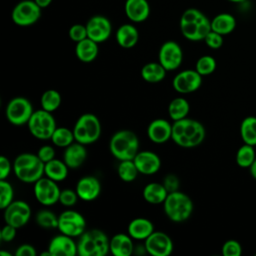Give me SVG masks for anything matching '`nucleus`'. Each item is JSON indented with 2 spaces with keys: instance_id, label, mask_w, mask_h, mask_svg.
<instances>
[{
  "instance_id": "obj_38",
  "label": "nucleus",
  "mask_w": 256,
  "mask_h": 256,
  "mask_svg": "<svg viewBox=\"0 0 256 256\" xmlns=\"http://www.w3.org/2000/svg\"><path fill=\"white\" fill-rule=\"evenodd\" d=\"M36 223L45 229H54L58 227V216L49 210H41L35 217Z\"/></svg>"
},
{
  "instance_id": "obj_34",
  "label": "nucleus",
  "mask_w": 256,
  "mask_h": 256,
  "mask_svg": "<svg viewBox=\"0 0 256 256\" xmlns=\"http://www.w3.org/2000/svg\"><path fill=\"white\" fill-rule=\"evenodd\" d=\"M256 158L254 146L249 144H243L236 152V163L241 168H248L252 165Z\"/></svg>"
},
{
  "instance_id": "obj_5",
  "label": "nucleus",
  "mask_w": 256,
  "mask_h": 256,
  "mask_svg": "<svg viewBox=\"0 0 256 256\" xmlns=\"http://www.w3.org/2000/svg\"><path fill=\"white\" fill-rule=\"evenodd\" d=\"M80 256H104L110 251V240L99 229L86 230L77 243Z\"/></svg>"
},
{
  "instance_id": "obj_37",
  "label": "nucleus",
  "mask_w": 256,
  "mask_h": 256,
  "mask_svg": "<svg viewBox=\"0 0 256 256\" xmlns=\"http://www.w3.org/2000/svg\"><path fill=\"white\" fill-rule=\"evenodd\" d=\"M117 173L122 181L132 182L137 178L139 171L135 165L134 160H123L120 161L117 167Z\"/></svg>"
},
{
  "instance_id": "obj_36",
  "label": "nucleus",
  "mask_w": 256,
  "mask_h": 256,
  "mask_svg": "<svg viewBox=\"0 0 256 256\" xmlns=\"http://www.w3.org/2000/svg\"><path fill=\"white\" fill-rule=\"evenodd\" d=\"M61 101H62V98H61L60 93L54 89L46 90L42 94L41 99H40L42 109H44L48 112H51V113L59 108Z\"/></svg>"
},
{
  "instance_id": "obj_6",
  "label": "nucleus",
  "mask_w": 256,
  "mask_h": 256,
  "mask_svg": "<svg viewBox=\"0 0 256 256\" xmlns=\"http://www.w3.org/2000/svg\"><path fill=\"white\" fill-rule=\"evenodd\" d=\"M163 209L166 216L173 222H183L190 218L194 205L192 199L179 190L171 192L163 202Z\"/></svg>"
},
{
  "instance_id": "obj_3",
  "label": "nucleus",
  "mask_w": 256,
  "mask_h": 256,
  "mask_svg": "<svg viewBox=\"0 0 256 256\" xmlns=\"http://www.w3.org/2000/svg\"><path fill=\"white\" fill-rule=\"evenodd\" d=\"M45 163L37 154H19L13 163V171L16 177L25 183H35L45 175Z\"/></svg>"
},
{
  "instance_id": "obj_52",
  "label": "nucleus",
  "mask_w": 256,
  "mask_h": 256,
  "mask_svg": "<svg viewBox=\"0 0 256 256\" xmlns=\"http://www.w3.org/2000/svg\"><path fill=\"white\" fill-rule=\"evenodd\" d=\"M0 255L1 256H11V254L9 252H5V251H1Z\"/></svg>"
},
{
  "instance_id": "obj_26",
  "label": "nucleus",
  "mask_w": 256,
  "mask_h": 256,
  "mask_svg": "<svg viewBox=\"0 0 256 256\" xmlns=\"http://www.w3.org/2000/svg\"><path fill=\"white\" fill-rule=\"evenodd\" d=\"M133 250L134 245L129 234L118 233L110 239V252L114 256H130Z\"/></svg>"
},
{
  "instance_id": "obj_49",
  "label": "nucleus",
  "mask_w": 256,
  "mask_h": 256,
  "mask_svg": "<svg viewBox=\"0 0 256 256\" xmlns=\"http://www.w3.org/2000/svg\"><path fill=\"white\" fill-rule=\"evenodd\" d=\"M36 254L37 252L35 248L30 244L20 245L15 252L16 256H36Z\"/></svg>"
},
{
  "instance_id": "obj_27",
  "label": "nucleus",
  "mask_w": 256,
  "mask_h": 256,
  "mask_svg": "<svg viewBox=\"0 0 256 256\" xmlns=\"http://www.w3.org/2000/svg\"><path fill=\"white\" fill-rule=\"evenodd\" d=\"M98 52H99L98 43L88 37L76 43V47H75L76 57L84 63H89L94 61L98 56Z\"/></svg>"
},
{
  "instance_id": "obj_7",
  "label": "nucleus",
  "mask_w": 256,
  "mask_h": 256,
  "mask_svg": "<svg viewBox=\"0 0 256 256\" xmlns=\"http://www.w3.org/2000/svg\"><path fill=\"white\" fill-rule=\"evenodd\" d=\"M75 141L88 145L97 141L101 135V123L92 113L82 114L73 127Z\"/></svg>"
},
{
  "instance_id": "obj_15",
  "label": "nucleus",
  "mask_w": 256,
  "mask_h": 256,
  "mask_svg": "<svg viewBox=\"0 0 256 256\" xmlns=\"http://www.w3.org/2000/svg\"><path fill=\"white\" fill-rule=\"evenodd\" d=\"M144 248L152 256H169L173 251V242L165 232L154 231L145 240Z\"/></svg>"
},
{
  "instance_id": "obj_19",
  "label": "nucleus",
  "mask_w": 256,
  "mask_h": 256,
  "mask_svg": "<svg viewBox=\"0 0 256 256\" xmlns=\"http://www.w3.org/2000/svg\"><path fill=\"white\" fill-rule=\"evenodd\" d=\"M139 173L144 175H152L159 171L161 167L160 157L152 151H139L133 159Z\"/></svg>"
},
{
  "instance_id": "obj_42",
  "label": "nucleus",
  "mask_w": 256,
  "mask_h": 256,
  "mask_svg": "<svg viewBox=\"0 0 256 256\" xmlns=\"http://www.w3.org/2000/svg\"><path fill=\"white\" fill-rule=\"evenodd\" d=\"M68 35H69V38L76 43L86 39L88 37L86 25H82V24L72 25L68 31Z\"/></svg>"
},
{
  "instance_id": "obj_1",
  "label": "nucleus",
  "mask_w": 256,
  "mask_h": 256,
  "mask_svg": "<svg viewBox=\"0 0 256 256\" xmlns=\"http://www.w3.org/2000/svg\"><path fill=\"white\" fill-rule=\"evenodd\" d=\"M206 131L202 123L195 119L183 118L172 124L171 139L180 147L194 148L205 139Z\"/></svg>"
},
{
  "instance_id": "obj_14",
  "label": "nucleus",
  "mask_w": 256,
  "mask_h": 256,
  "mask_svg": "<svg viewBox=\"0 0 256 256\" xmlns=\"http://www.w3.org/2000/svg\"><path fill=\"white\" fill-rule=\"evenodd\" d=\"M31 217V208L25 201L16 200L4 209V220L6 224L21 228L27 224Z\"/></svg>"
},
{
  "instance_id": "obj_31",
  "label": "nucleus",
  "mask_w": 256,
  "mask_h": 256,
  "mask_svg": "<svg viewBox=\"0 0 256 256\" xmlns=\"http://www.w3.org/2000/svg\"><path fill=\"white\" fill-rule=\"evenodd\" d=\"M68 169L69 167L66 165V163L63 160H59L56 158L45 163V167H44L46 177L56 182H60L66 179L68 175Z\"/></svg>"
},
{
  "instance_id": "obj_39",
  "label": "nucleus",
  "mask_w": 256,
  "mask_h": 256,
  "mask_svg": "<svg viewBox=\"0 0 256 256\" xmlns=\"http://www.w3.org/2000/svg\"><path fill=\"white\" fill-rule=\"evenodd\" d=\"M216 66H217L216 60L212 56L204 55L197 60L195 65V70L201 76H208L215 71Z\"/></svg>"
},
{
  "instance_id": "obj_35",
  "label": "nucleus",
  "mask_w": 256,
  "mask_h": 256,
  "mask_svg": "<svg viewBox=\"0 0 256 256\" xmlns=\"http://www.w3.org/2000/svg\"><path fill=\"white\" fill-rule=\"evenodd\" d=\"M75 140L73 130L67 127H57L52 134L51 141L57 147L66 148Z\"/></svg>"
},
{
  "instance_id": "obj_33",
  "label": "nucleus",
  "mask_w": 256,
  "mask_h": 256,
  "mask_svg": "<svg viewBox=\"0 0 256 256\" xmlns=\"http://www.w3.org/2000/svg\"><path fill=\"white\" fill-rule=\"evenodd\" d=\"M190 110V105L185 98L176 97L168 105V114L173 121L186 118Z\"/></svg>"
},
{
  "instance_id": "obj_9",
  "label": "nucleus",
  "mask_w": 256,
  "mask_h": 256,
  "mask_svg": "<svg viewBox=\"0 0 256 256\" xmlns=\"http://www.w3.org/2000/svg\"><path fill=\"white\" fill-rule=\"evenodd\" d=\"M33 106L31 102L22 96H17L11 99L6 106L7 120L16 126L27 124L33 114Z\"/></svg>"
},
{
  "instance_id": "obj_20",
  "label": "nucleus",
  "mask_w": 256,
  "mask_h": 256,
  "mask_svg": "<svg viewBox=\"0 0 256 256\" xmlns=\"http://www.w3.org/2000/svg\"><path fill=\"white\" fill-rule=\"evenodd\" d=\"M75 190L79 198L83 201H93L99 196L101 192V184L96 177L92 175H86L79 179Z\"/></svg>"
},
{
  "instance_id": "obj_16",
  "label": "nucleus",
  "mask_w": 256,
  "mask_h": 256,
  "mask_svg": "<svg viewBox=\"0 0 256 256\" xmlns=\"http://www.w3.org/2000/svg\"><path fill=\"white\" fill-rule=\"evenodd\" d=\"M202 77L195 69H186L176 74L172 80V86L178 93H191L201 87Z\"/></svg>"
},
{
  "instance_id": "obj_28",
  "label": "nucleus",
  "mask_w": 256,
  "mask_h": 256,
  "mask_svg": "<svg viewBox=\"0 0 256 256\" xmlns=\"http://www.w3.org/2000/svg\"><path fill=\"white\" fill-rule=\"evenodd\" d=\"M236 28V19L230 13H219L211 20V30L221 34L228 35Z\"/></svg>"
},
{
  "instance_id": "obj_30",
  "label": "nucleus",
  "mask_w": 256,
  "mask_h": 256,
  "mask_svg": "<svg viewBox=\"0 0 256 256\" xmlns=\"http://www.w3.org/2000/svg\"><path fill=\"white\" fill-rule=\"evenodd\" d=\"M166 72L160 62H149L142 67L141 77L148 83H158L165 78Z\"/></svg>"
},
{
  "instance_id": "obj_21",
  "label": "nucleus",
  "mask_w": 256,
  "mask_h": 256,
  "mask_svg": "<svg viewBox=\"0 0 256 256\" xmlns=\"http://www.w3.org/2000/svg\"><path fill=\"white\" fill-rule=\"evenodd\" d=\"M147 136L156 144L165 143L171 139L172 124L163 118L155 119L148 125Z\"/></svg>"
},
{
  "instance_id": "obj_46",
  "label": "nucleus",
  "mask_w": 256,
  "mask_h": 256,
  "mask_svg": "<svg viewBox=\"0 0 256 256\" xmlns=\"http://www.w3.org/2000/svg\"><path fill=\"white\" fill-rule=\"evenodd\" d=\"M179 183L180 182H179L178 177L174 174L166 175L163 180V185L169 193L177 191L179 189Z\"/></svg>"
},
{
  "instance_id": "obj_2",
  "label": "nucleus",
  "mask_w": 256,
  "mask_h": 256,
  "mask_svg": "<svg viewBox=\"0 0 256 256\" xmlns=\"http://www.w3.org/2000/svg\"><path fill=\"white\" fill-rule=\"evenodd\" d=\"M180 31L190 41L204 40L211 31V20L196 8L186 9L180 18Z\"/></svg>"
},
{
  "instance_id": "obj_23",
  "label": "nucleus",
  "mask_w": 256,
  "mask_h": 256,
  "mask_svg": "<svg viewBox=\"0 0 256 256\" xmlns=\"http://www.w3.org/2000/svg\"><path fill=\"white\" fill-rule=\"evenodd\" d=\"M87 158V150L84 144L73 142L67 146L63 153V161L70 169H77L85 162Z\"/></svg>"
},
{
  "instance_id": "obj_44",
  "label": "nucleus",
  "mask_w": 256,
  "mask_h": 256,
  "mask_svg": "<svg viewBox=\"0 0 256 256\" xmlns=\"http://www.w3.org/2000/svg\"><path fill=\"white\" fill-rule=\"evenodd\" d=\"M203 41L211 49H219L223 45V35L211 30Z\"/></svg>"
},
{
  "instance_id": "obj_13",
  "label": "nucleus",
  "mask_w": 256,
  "mask_h": 256,
  "mask_svg": "<svg viewBox=\"0 0 256 256\" xmlns=\"http://www.w3.org/2000/svg\"><path fill=\"white\" fill-rule=\"evenodd\" d=\"M158 59L167 71H173L179 68L182 64L183 51L177 42L171 40L166 41L159 49Z\"/></svg>"
},
{
  "instance_id": "obj_8",
  "label": "nucleus",
  "mask_w": 256,
  "mask_h": 256,
  "mask_svg": "<svg viewBox=\"0 0 256 256\" xmlns=\"http://www.w3.org/2000/svg\"><path fill=\"white\" fill-rule=\"evenodd\" d=\"M27 125L32 136L40 140L51 139L53 132L57 128L55 118L51 112L44 109L34 111Z\"/></svg>"
},
{
  "instance_id": "obj_22",
  "label": "nucleus",
  "mask_w": 256,
  "mask_h": 256,
  "mask_svg": "<svg viewBox=\"0 0 256 256\" xmlns=\"http://www.w3.org/2000/svg\"><path fill=\"white\" fill-rule=\"evenodd\" d=\"M124 11L130 21L134 23H141L149 17L150 5L147 0H126Z\"/></svg>"
},
{
  "instance_id": "obj_50",
  "label": "nucleus",
  "mask_w": 256,
  "mask_h": 256,
  "mask_svg": "<svg viewBox=\"0 0 256 256\" xmlns=\"http://www.w3.org/2000/svg\"><path fill=\"white\" fill-rule=\"evenodd\" d=\"M34 1L42 9L48 7L51 4V2H52V0H34Z\"/></svg>"
},
{
  "instance_id": "obj_25",
  "label": "nucleus",
  "mask_w": 256,
  "mask_h": 256,
  "mask_svg": "<svg viewBox=\"0 0 256 256\" xmlns=\"http://www.w3.org/2000/svg\"><path fill=\"white\" fill-rule=\"evenodd\" d=\"M116 42L119 46L125 49L133 48L139 40V32L137 28L132 24L121 25L115 34Z\"/></svg>"
},
{
  "instance_id": "obj_4",
  "label": "nucleus",
  "mask_w": 256,
  "mask_h": 256,
  "mask_svg": "<svg viewBox=\"0 0 256 256\" xmlns=\"http://www.w3.org/2000/svg\"><path fill=\"white\" fill-rule=\"evenodd\" d=\"M110 153L119 161L133 160L139 152L137 135L130 130H119L113 134L109 142Z\"/></svg>"
},
{
  "instance_id": "obj_45",
  "label": "nucleus",
  "mask_w": 256,
  "mask_h": 256,
  "mask_svg": "<svg viewBox=\"0 0 256 256\" xmlns=\"http://www.w3.org/2000/svg\"><path fill=\"white\" fill-rule=\"evenodd\" d=\"M37 155L44 163H47L55 158V149L50 145H43L39 148Z\"/></svg>"
},
{
  "instance_id": "obj_47",
  "label": "nucleus",
  "mask_w": 256,
  "mask_h": 256,
  "mask_svg": "<svg viewBox=\"0 0 256 256\" xmlns=\"http://www.w3.org/2000/svg\"><path fill=\"white\" fill-rule=\"evenodd\" d=\"M13 166L9 159L5 156H0V180H6L11 172Z\"/></svg>"
},
{
  "instance_id": "obj_17",
  "label": "nucleus",
  "mask_w": 256,
  "mask_h": 256,
  "mask_svg": "<svg viewBox=\"0 0 256 256\" xmlns=\"http://www.w3.org/2000/svg\"><path fill=\"white\" fill-rule=\"evenodd\" d=\"M86 28L88 38L98 44L106 41L112 33V24L110 20L102 15H95L91 17L86 23Z\"/></svg>"
},
{
  "instance_id": "obj_10",
  "label": "nucleus",
  "mask_w": 256,
  "mask_h": 256,
  "mask_svg": "<svg viewBox=\"0 0 256 256\" xmlns=\"http://www.w3.org/2000/svg\"><path fill=\"white\" fill-rule=\"evenodd\" d=\"M41 10L34 0H22L12 10V21L22 27L35 24L41 17Z\"/></svg>"
},
{
  "instance_id": "obj_41",
  "label": "nucleus",
  "mask_w": 256,
  "mask_h": 256,
  "mask_svg": "<svg viewBox=\"0 0 256 256\" xmlns=\"http://www.w3.org/2000/svg\"><path fill=\"white\" fill-rule=\"evenodd\" d=\"M222 254L224 256H240L242 254V246L237 240H227L222 246Z\"/></svg>"
},
{
  "instance_id": "obj_11",
  "label": "nucleus",
  "mask_w": 256,
  "mask_h": 256,
  "mask_svg": "<svg viewBox=\"0 0 256 256\" xmlns=\"http://www.w3.org/2000/svg\"><path fill=\"white\" fill-rule=\"evenodd\" d=\"M58 230L70 237H80L86 231V220L74 210H65L58 216Z\"/></svg>"
},
{
  "instance_id": "obj_29",
  "label": "nucleus",
  "mask_w": 256,
  "mask_h": 256,
  "mask_svg": "<svg viewBox=\"0 0 256 256\" xmlns=\"http://www.w3.org/2000/svg\"><path fill=\"white\" fill-rule=\"evenodd\" d=\"M169 192L164 187L163 183L151 182L143 189L144 200L150 204H161L165 201Z\"/></svg>"
},
{
  "instance_id": "obj_54",
  "label": "nucleus",
  "mask_w": 256,
  "mask_h": 256,
  "mask_svg": "<svg viewBox=\"0 0 256 256\" xmlns=\"http://www.w3.org/2000/svg\"><path fill=\"white\" fill-rule=\"evenodd\" d=\"M255 255H256V254H255Z\"/></svg>"
},
{
  "instance_id": "obj_53",
  "label": "nucleus",
  "mask_w": 256,
  "mask_h": 256,
  "mask_svg": "<svg viewBox=\"0 0 256 256\" xmlns=\"http://www.w3.org/2000/svg\"><path fill=\"white\" fill-rule=\"evenodd\" d=\"M227 1L232 2V3H241V2H243V1H245V0H227Z\"/></svg>"
},
{
  "instance_id": "obj_43",
  "label": "nucleus",
  "mask_w": 256,
  "mask_h": 256,
  "mask_svg": "<svg viewBox=\"0 0 256 256\" xmlns=\"http://www.w3.org/2000/svg\"><path fill=\"white\" fill-rule=\"evenodd\" d=\"M78 198H79V196H78L76 190L64 189V190H61L59 202L66 207H71L76 204Z\"/></svg>"
},
{
  "instance_id": "obj_18",
  "label": "nucleus",
  "mask_w": 256,
  "mask_h": 256,
  "mask_svg": "<svg viewBox=\"0 0 256 256\" xmlns=\"http://www.w3.org/2000/svg\"><path fill=\"white\" fill-rule=\"evenodd\" d=\"M72 238L61 233L51 239L47 250L51 256H75L78 254V250L77 244Z\"/></svg>"
},
{
  "instance_id": "obj_24",
  "label": "nucleus",
  "mask_w": 256,
  "mask_h": 256,
  "mask_svg": "<svg viewBox=\"0 0 256 256\" xmlns=\"http://www.w3.org/2000/svg\"><path fill=\"white\" fill-rule=\"evenodd\" d=\"M154 232L153 223L146 218L138 217L128 224V234L132 239L146 240Z\"/></svg>"
},
{
  "instance_id": "obj_48",
  "label": "nucleus",
  "mask_w": 256,
  "mask_h": 256,
  "mask_svg": "<svg viewBox=\"0 0 256 256\" xmlns=\"http://www.w3.org/2000/svg\"><path fill=\"white\" fill-rule=\"evenodd\" d=\"M16 230H17L16 227H14V226H12L10 224H6L2 228V230L0 232L1 239L4 242H11L15 238V236H16Z\"/></svg>"
},
{
  "instance_id": "obj_12",
  "label": "nucleus",
  "mask_w": 256,
  "mask_h": 256,
  "mask_svg": "<svg viewBox=\"0 0 256 256\" xmlns=\"http://www.w3.org/2000/svg\"><path fill=\"white\" fill-rule=\"evenodd\" d=\"M60 193L61 190L57 182L48 177H42L34 183L35 198L44 206H51L59 202Z\"/></svg>"
},
{
  "instance_id": "obj_51",
  "label": "nucleus",
  "mask_w": 256,
  "mask_h": 256,
  "mask_svg": "<svg viewBox=\"0 0 256 256\" xmlns=\"http://www.w3.org/2000/svg\"><path fill=\"white\" fill-rule=\"evenodd\" d=\"M249 172H250L251 176L256 180V158H255L254 162L252 163V165L249 167Z\"/></svg>"
},
{
  "instance_id": "obj_40",
  "label": "nucleus",
  "mask_w": 256,
  "mask_h": 256,
  "mask_svg": "<svg viewBox=\"0 0 256 256\" xmlns=\"http://www.w3.org/2000/svg\"><path fill=\"white\" fill-rule=\"evenodd\" d=\"M14 190L7 180H0V208L5 209L13 202Z\"/></svg>"
},
{
  "instance_id": "obj_32",
  "label": "nucleus",
  "mask_w": 256,
  "mask_h": 256,
  "mask_svg": "<svg viewBox=\"0 0 256 256\" xmlns=\"http://www.w3.org/2000/svg\"><path fill=\"white\" fill-rule=\"evenodd\" d=\"M240 136L245 144L256 146V117H245L240 125Z\"/></svg>"
}]
</instances>
